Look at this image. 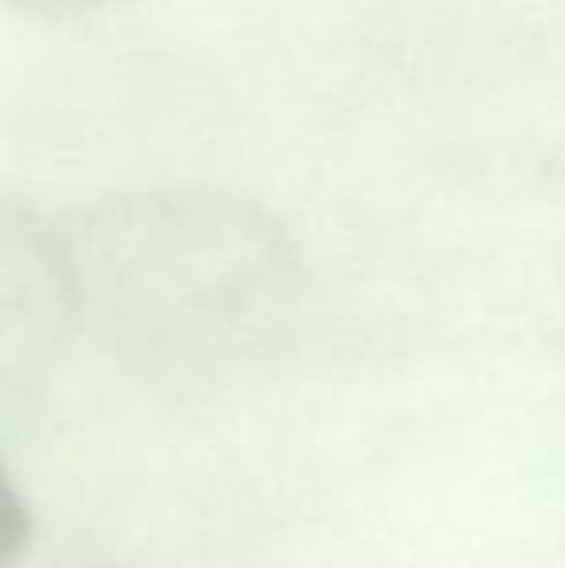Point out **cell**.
<instances>
[{"mask_svg": "<svg viewBox=\"0 0 565 568\" xmlns=\"http://www.w3.org/2000/svg\"><path fill=\"white\" fill-rule=\"evenodd\" d=\"M62 240L82 317L124 356L163 372H202L264 348L302 298L294 240L229 190L109 194Z\"/></svg>", "mask_w": 565, "mask_h": 568, "instance_id": "6da1fadb", "label": "cell"}, {"mask_svg": "<svg viewBox=\"0 0 565 568\" xmlns=\"http://www.w3.org/2000/svg\"><path fill=\"white\" fill-rule=\"evenodd\" d=\"M31 549V507L0 460V568H16Z\"/></svg>", "mask_w": 565, "mask_h": 568, "instance_id": "3957f363", "label": "cell"}, {"mask_svg": "<svg viewBox=\"0 0 565 568\" xmlns=\"http://www.w3.org/2000/svg\"><path fill=\"white\" fill-rule=\"evenodd\" d=\"M82 322L62 229L0 202V379L43 367Z\"/></svg>", "mask_w": 565, "mask_h": 568, "instance_id": "7a4b0ae2", "label": "cell"}, {"mask_svg": "<svg viewBox=\"0 0 565 568\" xmlns=\"http://www.w3.org/2000/svg\"><path fill=\"white\" fill-rule=\"evenodd\" d=\"M4 4L20 8L31 16H74V12H90V8L113 4V0H4Z\"/></svg>", "mask_w": 565, "mask_h": 568, "instance_id": "277c9868", "label": "cell"}]
</instances>
